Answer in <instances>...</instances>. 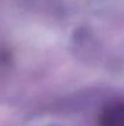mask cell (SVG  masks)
<instances>
[{
    "label": "cell",
    "instance_id": "obj_1",
    "mask_svg": "<svg viewBox=\"0 0 124 126\" xmlns=\"http://www.w3.org/2000/svg\"><path fill=\"white\" fill-rule=\"evenodd\" d=\"M99 126H124V100L114 99L108 102L100 111Z\"/></svg>",
    "mask_w": 124,
    "mask_h": 126
}]
</instances>
